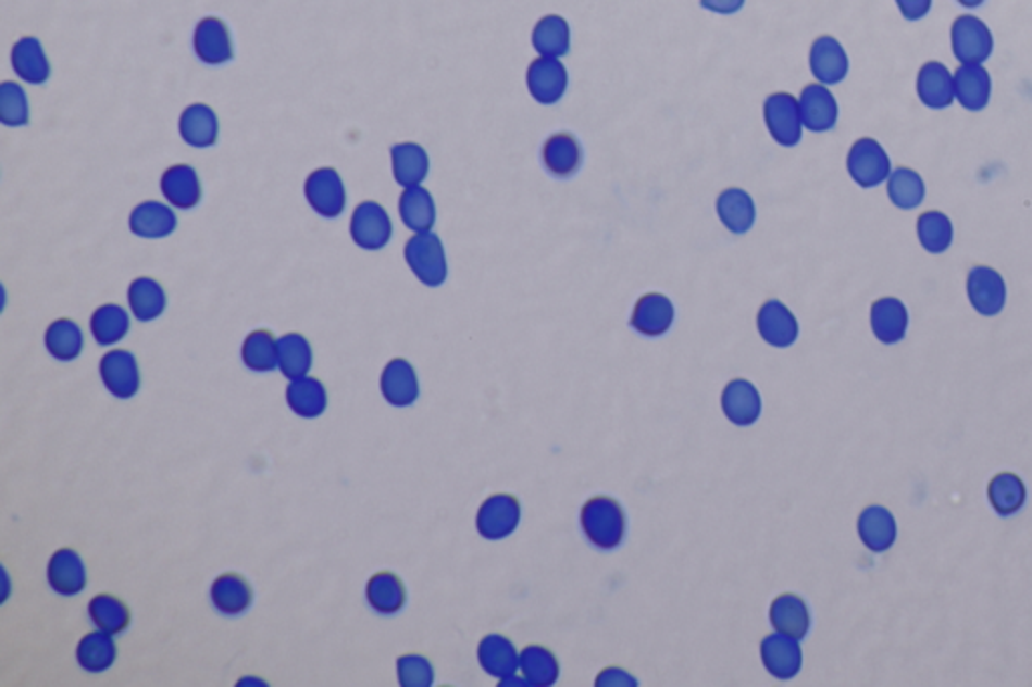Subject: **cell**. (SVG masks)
<instances>
[{
    "label": "cell",
    "mask_w": 1032,
    "mask_h": 687,
    "mask_svg": "<svg viewBox=\"0 0 1032 687\" xmlns=\"http://www.w3.org/2000/svg\"><path fill=\"white\" fill-rule=\"evenodd\" d=\"M194 53L207 65H224L233 59L228 27L219 16H207L194 30Z\"/></svg>",
    "instance_id": "2e32d148"
},
{
    "label": "cell",
    "mask_w": 1032,
    "mask_h": 687,
    "mask_svg": "<svg viewBox=\"0 0 1032 687\" xmlns=\"http://www.w3.org/2000/svg\"><path fill=\"white\" fill-rule=\"evenodd\" d=\"M179 138L196 150L212 148L219 139V117L204 103H194L179 115Z\"/></svg>",
    "instance_id": "603a6c76"
},
{
    "label": "cell",
    "mask_w": 1032,
    "mask_h": 687,
    "mask_svg": "<svg viewBox=\"0 0 1032 687\" xmlns=\"http://www.w3.org/2000/svg\"><path fill=\"white\" fill-rule=\"evenodd\" d=\"M887 196L894 207L913 210L920 207L925 196V184L918 172L911 167H897L887 178Z\"/></svg>",
    "instance_id": "c3c4849f"
},
{
    "label": "cell",
    "mask_w": 1032,
    "mask_h": 687,
    "mask_svg": "<svg viewBox=\"0 0 1032 687\" xmlns=\"http://www.w3.org/2000/svg\"><path fill=\"white\" fill-rule=\"evenodd\" d=\"M521 670L529 686L549 687L559 679V661L547 647H524L521 651Z\"/></svg>",
    "instance_id": "bcb514c9"
},
{
    "label": "cell",
    "mask_w": 1032,
    "mask_h": 687,
    "mask_svg": "<svg viewBox=\"0 0 1032 687\" xmlns=\"http://www.w3.org/2000/svg\"><path fill=\"white\" fill-rule=\"evenodd\" d=\"M809 63H811L815 79L823 85L843 82L849 71V59L845 49L835 37H829V35H823L812 42Z\"/></svg>",
    "instance_id": "ac0fdd59"
},
{
    "label": "cell",
    "mask_w": 1032,
    "mask_h": 687,
    "mask_svg": "<svg viewBox=\"0 0 1032 687\" xmlns=\"http://www.w3.org/2000/svg\"><path fill=\"white\" fill-rule=\"evenodd\" d=\"M399 218L412 233H430L436 222V204L422 186L406 188L399 196Z\"/></svg>",
    "instance_id": "8d00e7d4"
},
{
    "label": "cell",
    "mask_w": 1032,
    "mask_h": 687,
    "mask_svg": "<svg viewBox=\"0 0 1032 687\" xmlns=\"http://www.w3.org/2000/svg\"><path fill=\"white\" fill-rule=\"evenodd\" d=\"M764 122L772 139L785 148L797 146L803 138V117L798 101L791 93H772L764 101Z\"/></svg>",
    "instance_id": "52a82bcc"
},
{
    "label": "cell",
    "mask_w": 1032,
    "mask_h": 687,
    "mask_svg": "<svg viewBox=\"0 0 1032 687\" xmlns=\"http://www.w3.org/2000/svg\"><path fill=\"white\" fill-rule=\"evenodd\" d=\"M87 613L96 629L110 633L113 637L124 633L132 623L129 607L125 605L120 597L110 592H101L94 597L87 605Z\"/></svg>",
    "instance_id": "ab89813d"
},
{
    "label": "cell",
    "mask_w": 1032,
    "mask_h": 687,
    "mask_svg": "<svg viewBox=\"0 0 1032 687\" xmlns=\"http://www.w3.org/2000/svg\"><path fill=\"white\" fill-rule=\"evenodd\" d=\"M75 660L87 674H103L117 660V646L113 635L105 632H91L83 635L75 649Z\"/></svg>",
    "instance_id": "d6a6232c"
},
{
    "label": "cell",
    "mask_w": 1032,
    "mask_h": 687,
    "mask_svg": "<svg viewBox=\"0 0 1032 687\" xmlns=\"http://www.w3.org/2000/svg\"><path fill=\"white\" fill-rule=\"evenodd\" d=\"M127 303L132 315L139 323H150L165 311V292L158 280L150 276H138L127 289Z\"/></svg>",
    "instance_id": "74e56055"
},
{
    "label": "cell",
    "mask_w": 1032,
    "mask_h": 687,
    "mask_svg": "<svg viewBox=\"0 0 1032 687\" xmlns=\"http://www.w3.org/2000/svg\"><path fill=\"white\" fill-rule=\"evenodd\" d=\"M968 299L980 315H998L1006 303L1005 278L991 266H974L968 273Z\"/></svg>",
    "instance_id": "30bf717a"
},
{
    "label": "cell",
    "mask_w": 1032,
    "mask_h": 687,
    "mask_svg": "<svg viewBox=\"0 0 1032 687\" xmlns=\"http://www.w3.org/2000/svg\"><path fill=\"white\" fill-rule=\"evenodd\" d=\"M396 672L401 687H430L434 684V667L420 653H406L398 658Z\"/></svg>",
    "instance_id": "816d5d0a"
},
{
    "label": "cell",
    "mask_w": 1032,
    "mask_h": 687,
    "mask_svg": "<svg viewBox=\"0 0 1032 687\" xmlns=\"http://www.w3.org/2000/svg\"><path fill=\"white\" fill-rule=\"evenodd\" d=\"M160 190L164 193L170 207L178 210H190L202 198L200 179L192 165H170L160 179Z\"/></svg>",
    "instance_id": "44dd1931"
},
{
    "label": "cell",
    "mask_w": 1032,
    "mask_h": 687,
    "mask_svg": "<svg viewBox=\"0 0 1032 687\" xmlns=\"http://www.w3.org/2000/svg\"><path fill=\"white\" fill-rule=\"evenodd\" d=\"M240 358L245 367L254 373H271L278 370V339L271 330L257 329L248 333Z\"/></svg>",
    "instance_id": "60d3db41"
},
{
    "label": "cell",
    "mask_w": 1032,
    "mask_h": 687,
    "mask_svg": "<svg viewBox=\"0 0 1032 687\" xmlns=\"http://www.w3.org/2000/svg\"><path fill=\"white\" fill-rule=\"evenodd\" d=\"M0 122L9 127L28 124V99L25 89L13 82L0 87Z\"/></svg>",
    "instance_id": "f907efd6"
},
{
    "label": "cell",
    "mask_w": 1032,
    "mask_h": 687,
    "mask_svg": "<svg viewBox=\"0 0 1032 687\" xmlns=\"http://www.w3.org/2000/svg\"><path fill=\"white\" fill-rule=\"evenodd\" d=\"M994 49L991 28L974 14H962L952 25V51L962 65H982Z\"/></svg>",
    "instance_id": "3957f363"
},
{
    "label": "cell",
    "mask_w": 1032,
    "mask_h": 687,
    "mask_svg": "<svg viewBox=\"0 0 1032 687\" xmlns=\"http://www.w3.org/2000/svg\"><path fill=\"white\" fill-rule=\"evenodd\" d=\"M674 323V304L660 292H647L635 303L632 327L644 337H661Z\"/></svg>",
    "instance_id": "e0dca14e"
},
{
    "label": "cell",
    "mask_w": 1032,
    "mask_h": 687,
    "mask_svg": "<svg viewBox=\"0 0 1032 687\" xmlns=\"http://www.w3.org/2000/svg\"><path fill=\"white\" fill-rule=\"evenodd\" d=\"M760 658L767 672L776 679H793L803 665V651L798 639L785 633L767 635L760 644Z\"/></svg>",
    "instance_id": "4fadbf2b"
},
{
    "label": "cell",
    "mask_w": 1032,
    "mask_h": 687,
    "mask_svg": "<svg viewBox=\"0 0 1032 687\" xmlns=\"http://www.w3.org/2000/svg\"><path fill=\"white\" fill-rule=\"evenodd\" d=\"M365 599L380 615H396L406 605V587L396 573L380 571L365 585Z\"/></svg>",
    "instance_id": "836d02e7"
},
{
    "label": "cell",
    "mask_w": 1032,
    "mask_h": 687,
    "mask_svg": "<svg viewBox=\"0 0 1032 687\" xmlns=\"http://www.w3.org/2000/svg\"><path fill=\"white\" fill-rule=\"evenodd\" d=\"M757 327L760 337L772 347H791L797 341V318L781 301H767L760 307Z\"/></svg>",
    "instance_id": "ffe728a7"
},
{
    "label": "cell",
    "mask_w": 1032,
    "mask_h": 687,
    "mask_svg": "<svg viewBox=\"0 0 1032 687\" xmlns=\"http://www.w3.org/2000/svg\"><path fill=\"white\" fill-rule=\"evenodd\" d=\"M803 125L815 134H823L833 129L840 117V108L835 96L826 89L823 83L807 85L798 99Z\"/></svg>",
    "instance_id": "5bb4252c"
},
{
    "label": "cell",
    "mask_w": 1032,
    "mask_h": 687,
    "mask_svg": "<svg viewBox=\"0 0 1032 687\" xmlns=\"http://www.w3.org/2000/svg\"><path fill=\"white\" fill-rule=\"evenodd\" d=\"M899 13L908 21H920L932 9V0H895Z\"/></svg>",
    "instance_id": "f5cc1de1"
},
{
    "label": "cell",
    "mask_w": 1032,
    "mask_h": 687,
    "mask_svg": "<svg viewBox=\"0 0 1032 687\" xmlns=\"http://www.w3.org/2000/svg\"><path fill=\"white\" fill-rule=\"evenodd\" d=\"M313 349L301 333H287L278 339V372L287 379H299L311 372Z\"/></svg>",
    "instance_id": "b9f144b4"
},
{
    "label": "cell",
    "mask_w": 1032,
    "mask_h": 687,
    "mask_svg": "<svg viewBox=\"0 0 1032 687\" xmlns=\"http://www.w3.org/2000/svg\"><path fill=\"white\" fill-rule=\"evenodd\" d=\"M391 221L386 208L377 202H361L349 222L351 240L363 250H382L391 240Z\"/></svg>",
    "instance_id": "8992f818"
},
{
    "label": "cell",
    "mask_w": 1032,
    "mask_h": 687,
    "mask_svg": "<svg viewBox=\"0 0 1032 687\" xmlns=\"http://www.w3.org/2000/svg\"><path fill=\"white\" fill-rule=\"evenodd\" d=\"M521 523V504L512 495H495L482 502L476 514V528L488 540L507 538Z\"/></svg>",
    "instance_id": "9c48e42d"
},
{
    "label": "cell",
    "mask_w": 1032,
    "mask_h": 687,
    "mask_svg": "<svg viewBox=\"0 0 1032 687\" xmlns=\"http://www.w3.org/2000/svg\"><path fill=\"white\" fill-rule=\"evenodd\" d=\"M609 686L635 687L637 686V682H635L634 677L627 674V672H623V670H618V667H609V670H606V672H601V674H599V677H597V687H609Z\"/></svg>",
    "instance_id": "db71d44e"
},
{
    "label": "cell",
    "mask_w": 1032,
    "mask_h": 687,
    "mask_svg": "<svg viewBox=\"0 0 1032 687\" xmlns=\"http://www.w3.org/2000/svg\"><path fill=\"white\" fill-rule=\"evenodd\" d=\"M771 623L776 632L791 635L800 641L809 633L811 615H809L807 603L800 597L793 592H785L772 601Z\"/></svg>",
    "instance_id": "1f68e13d"
},
{
    "label": "cell",
    "mask_w": 1032,
    "mask_h": 687,
    "mask_svg": "<svg viewBox=\"0 0 1032 687\" xmlns=\"http://www.w3.org/2000/svg\"><path fill=\"white\" fill-rule=\"evenodd\" d=\"M47 583L61 597H75L87 587V571L77 550L57 549L47 564Z\"/></svg>",
    "instance_id": "8fae6325"
},
{
    "label": "cell",
    "mask_w": 1032,
    "mask_h": 687,
    "mask_svg": "<svg viewBox=\"0 0 1032 687\" xmlns=\"http://www.w3.org/2000/svg\"><path fill=\"white\" fill-rule=\"evenodd\" d=\"M958 2L966 9H977L980 4H984V0H958Z\"/></svg>",
    "instance_id": "9f6ffc18"
},
{
    "label": "cell",
    "mask_w": 1032,
    "mask_h": 687,
    "mask_svg": "<svg viewBox=\"0 0 1032 687\" xmlns=\"http://www.w3.org/2000/svg\"><path fill=\"white\" fill-rule=\"evenodd\" d=\"M992 82L982 65H960L954 73V96L963 110H984L991 101Z\"/></svg>",
    "instance_id": "4316f807"
},
{
    "label": "cell",
    "mask_w": 1032,
    "mask_h": 687,
    "mask_svg": "<svg viewBox=\"0 0 1032 687\" xmlns=\"http://www.w3.org/2000/svg\"><path fill=\"white\" fill-rule=\"evenodd\" d=\"M581 526L597 549H618L625 535V516L618 500L595 496L581 510Z\"/></svg>",
    "instance_id": "6da1fadb"
},
{
    "label": "cell",
    "mask_w": 1032,
    "mask_h": 687,
    "mask_svg": "<svg viewBox=\"0 0 1032 687\" xmlns=\"http://www.w3.org/2000/svg\"><path fill=\"white\" fill-rule=\"evenodd\" d=\"M847 172L861 188H875L892 174V160L880 141L861 138L855 141L847 155Z\"/></svg>",
    "instance_id": "277c9868"
},
{
    "label": "cell",
    "mask_w": 1032,
    "mask_h": 687,
    "mask_svg": "<svg viewBox=\"0 0 1032 687\" xmlns=\"http://www.w3.org/2000/svg\"><path fill=\"white\" fill-rule=\"evenodd\" d=\"M285 399L290 412L303 420H318L327 410V389L318 377H299L290 379L285 391Z\"/></svg>",
    "instance_id": "83f0119b"
},
{
    "label": "cell",
    "mask_w": 1032,
    "mask_h": 687,
    "mask_svg": "<svg viewBox=\"0 0 1032 687\" xmlns=\"http://www.w3.org/2000/svg\"><path fill=\"white\" fill-rule=\"evenodd\" d=\"M83 330L71 318H57L45 330V347L57 361H73L83 351Z\"/></svg>",
    "instance_id": "7bdbcfd3"
},
{
    "label": "cell",
    "mask_w": 1032,
    "mask_h": 687,
    "mask_svg": "<svg viewBox=\"0 0 1032 687\" xmlns=\"http://www.w3.org/2000/svg\"><path fill=\"white\" fill-rule=\"evenodd\" d=\"M403 257L415 278L426 287H440L448 276V262L440 238L434 233H415L406 242Z\"/></svg>",
    "instance_id": "7a4b0ae2"
},
{
    "label": "cell",
    "mask_w": 1032,
    "mask_h": 687,
    "mask_svg": "<svg viewBox=\"0 0 1032 687\" xmlns=\"http://www.w3.org/2000/svg\"><path fill=\"white\" fill-rule=\"evenodd\" d=\"M857 533L863 545L873 552L892 549L897 536L894 514L883 507H868L859 514Z\"/></svg>",
    "instance_id": "4dcf8cb0"
},
{
    "label": "cell",
    "mask_w": 1032,
    "mask_h": 687,
    "mask_svg": "<svg viewBox=\"0 0 1032 687\" xmlns=\"http://www.w3.org/2000/svg\"><path fill=\"white\" fill-rule=\"evenodd\" d=\"M569 75L563 63L552 57H538L526 71V87L543 105L557 103L567 91Z\"/></svg>",
    "instance_id": "7c38bea8"
},
{
    "label": "cell",
    "mask_w": 1032,
    "mask_h": 687,
    "mask_svg": "<svg viewBox=\"0 0 1032 687\" xmlns=\"http://www.w3.org/2000/svg\"><path fill=\"white\" fill-rule=\"evenodd\" d=\"M702 7L712 13L734 14L743 9L744 0H702Z\"/></svg>",
    "instance_id": "11a10c76"
},
{
    "label": "cell",
    "mask_w": 1032,
    "mask_h": 687,
    "mask_svg": "<svg viewBox=\"0 0 1032 687\" xmlns=\"http://www.w3.org/2000/svg\"><path fill=\"white\" fill-rule=\"evenodd\" d=\"M918 97L925 108L946 110L954 103V75L944 63L928 61L918 73Z\"/></svg>",
    "instance_id": "7402d4cb"
},
{
    "label": "cell",
    "mask_w": 1032,
    "mask_h": 687,
    "mask_svg": "<svg viewBox=\"0 0 1032 687\" xmlns=\"http://www.w3.org/2000/svg\"><path fill=\"white\" fill-rule=\"evenodd\" d=\"M716 210H718V218L730 233L734 234L748 233L757 218V208L750 193L744 192L741 188H729L720 193Z\"/></svg>",
    "instance_id": "d590c367"
},
{
    "label": "cell",
    "mask_w": 1032,
    "mask_h": 687,
    "mask_svg": "<svg viewBox=\"0 0 1032 687\" xmlns=\"http://www.w3.org/2000/svg\"><path fill=\"white\" fill-rule=\"evenodd\" d=\"M304 198L309 207L323 218H337L345 210L347 193L344 179L333 167H319L304 182Z\"/></svg>",
    "instance_id": "5b68a950"
},
{
    "label": "cell",
    "mask_w": 1032,
    "mask_h": 687,
    "mask_svg": "<svg viewBox=\"0 0 1032 687\" xmlns=\"http://www.w3.org/2000/svg\"><path fill=\"white\" fill-rule=\"evenodd\" d=\"M89 329L97 344L103 347L120 344L129 333V315L120 304H101L91 315Z\"/></svg>",
    "instance_id": "f6af8a7d"
},
{
    "label": "cell",
    "mask_w": 1032,
    "mask_h": 687,
    "mask_svg": "<svg viewBox=\"0 0 1032 687\" xmlns=\"http://www.w3.org/2000/svg\"><path fill=\"white\" fill-rule=\"evenodd\" d=\"M533 47L540 57H559L569 53L571 47V30L569 23L559 14L543 16L533 30Z\"/></svg>",
    "instance_id": "ee69618b"
},
{
    "label": "cell",
    "mask_w": 1032,
    "mask_h": 687,
    "mask_svg": "<svg viewBox=\"0 0 1032 687\" xmlns=\"http://www.w3.org/2000/svg\"><path fill=\"white\" fill-rule=\"evenodd\" d=\"M722 412L734 426H753L762 412L757 387L746 379H732L722 391Z\"/></svg>",
    "instance_id": "d6986e66"
},
{
    "label": "cell",
    "mask_w": 1032,
    "mask_h": 687,
    "mask_svg": "<svg viewBox=\"0 0 1032 687\" xmlns=\"http://www.w3.org/2000/svg\"><path fill=\"white\" fill-rule=\"evenodd\" d=\"M380 391L389 405L410 408L420 398V382L408 359H391L380 377Z\"/></svg>",
    "instance_id": "9a60e30c"
},
{
    "label": "cell",
    "mask_w": 1032,
    "mask_h": 687,
    "mask_svg": "<svg viewBox=\"0 0 1032 687\" xmlns=\"http://www.w3.org/2000/svg\"><path fill=\"white\" fill-rule=\"evenodd\" d=\"M389 153H391L394 178L399 186L412 188V186H420L426 179L430 158L420 143H413V141L396 143Z\"/></svg>",
    "instance_id": "e575fe53"
},
{
    "label": "cell",
    "mask_w": 1032,
    "mask_h": 687,
    "mask_svg": "<svg viewBox=\"0 0 1032 687\" xmlns=\"http://www.w3.org/2000/svg\"><path fill=\"white\" fill-rule=\"evenodd\" d=\"M583 162V150L575 136L555 134L543 146V164L555 178L575 176Z\"/></svg>",
    "instance_id": "f1b7e54d"
},
{
    "label": "cell",
    "mask_w": 1032,
    "mask_h": 687,
    "mask_svg": "<svg viewBox=\"0 0 1032 687\" xmlns=\"http://www.w3.org/2000/svg\"><path fill=\"white\" fill-rule=\"evenodd\" d=\"M989 500H991L992 509L996 510L1000 516H1012L1024 507L1027 488L1017 474L1003 472V474H996L989 484Z\"/></svg>",
    "instance_id": "7dc6e473"
},
{
    "label": "cell",
    "mask_w": 1032,
    "mask_h": 687,
    "mask_svg": "<svg viewBox=\"0 0 1032 687\" xmlns=\"http://www.w3.org/2000/svg\"><path fill=\"white\" fill-rule=\"evenodd\" d=\"M210 603L222 615H243L252 605V589L238 573H224L210 587Z\"/></svg>",
    "instance_id": "cb8c5ba5"
},
{
    "label": "cell",
    "mask_w": 1032,
    "mask_h": 687,
    "mask_svg": "<svg viewBox=\"0 0 1032 687\" xmlns=\"http://www.w3.org/2000/svg\"><path fill=\"white\" fill-rule=\"evenodd\" d=\"M478 661L482 670L498 679L514 677L521 667V655L512 641L502 635H486L478 646Z\"/></svg>",
    "instance_id": "f546056e"
},
{
    "label": "cell",
    "mask_w": 1032,
    "mask_h": 687,
    "mask_svg": "<svg viewBox=\"0 0 1032 687\" xmlns=\"http://www.w3.org/2000/svg\"><path fill=\"white\" fill-rule=\"evenodd\" d=\"M99 375L113 398L132 399L139 391L138 359L124 349L108 351L99 361Z\"/></svg>",
    "instance_id": "ba28073f"
},
{
    "label": "cell",
    "mask_w": 1032,
    "mask_h": 687,
    "mask_svg": "<svg viewBox=\"0 0 1032 687\" xmlns=\"http://www.w3.org/2000/svg\"><path fill=\"white\" fill-rule=\"evenodd\" d=\"M871 330L881 344H899L908 330V309L895 297H883L871 304Z\"/></svg>",
    "instance_id": "d4e9b609"
},
{
    "label": "cell",
    "mask_w": 1032,
    "mask_h": 687,
    "mask_svg": "<svg viewBox=\"0 0 1032 687\" xmlns=\"http://www.w3.org/2000/svg\"><path fill=\"white\" fill-rule=\"evenodd\" d=\"M918 238H920V245L928 252H932V254L946 252L950 248L952 238H954L950 218L944 212H937V210L923 212L922 216L918 218Z\"/></svg>",
    "instance_id": "681fc988"
},
{
    "label": "cell",
    "mask_w": 1032,
    "mask_h": 687,
    "mask_svg": "<svg viewBox=\"0 0 1032 687\" xmlns=\"http://www.w3.org/2000/svg\"><path fill=\"white\" fill-rule=\"evenodd\" d=\"M13 70L23 82L42 85L51 75L49 59L42 51V45L35 37H23L13 47Z\"/></svg>",
    "instance_id": "f35d334b"
},
{
    "label": "cell",
    "mask_w": 1032,
    "mask_h": 687,
    "mask_svg": "<svg viewBox=\"0 0 1032 687\" xmlns=\"http://www.w3.org/2000/svg\"><path fill=\"white\" fill-rule=\"evenodd\" d=\"M178 228L174 210L162 202H141L129 214V230L139 238H165Z\"/></svg>",
    "instance_id": "484cf974"
}]
</instances>
